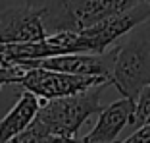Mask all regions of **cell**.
I'll return each instance as SVG.
<instances>
[{"label":"cell","mask_w":150,"mask_h":143,"mask_svg":"<svg viewBox=\"0 0 150 143\" xmlns=\"http://www.w3.org/2000/svg\"><path fill=\"white\" fill-rule=\"evenodd\" d=\"M40 10L46 33L81 31L148 0H23Z\"/></svg>","instance_id":"obj_1"},{"label":"cell","mask_w":150,"mask_h":143,"mask_svg":"<svg viewBox=\"0 0 150 143\" xmlns=\"http://www.w3.org/2000/svg\"><path fill=\"white\" fill-rule=\"evenodd\" d=\"M112 46V85L135 99L150 83V19L142 21Z\"/></svg>","instance_id":"obj_2"},{"label":"cell","mask_w":150,"mask_h":143,"mask_svg":"<svg viewBox=\"0 0 150 143\" xmlns=\"http://www.w3.org/2000/svg\"><path fill=\"white\" fill-rule=\"evenodd\" d=\"M102 87H106V85H98V87L75 95L46 99L44 104H40L35 118L42 122L50 130V134H54L58 139H62L64 143H71L79 139L77 135H79V130L85 124V120L93 116L94 112L102 110Z\"/></svg>","instance_id":"obj_3"},{"label":"cell","mask_w":150,"mask_h":143,"mask_svg":"<svg viewBox=\"0 0 150 143\" xmlns=\"http://www.w3.org/2000/svg\"><path fill=\"white\" fill-rule=\"evenodd\" d=\"M150 19V0L127 12L115 14L102 21L88 25L81 31H75V46L77 52H93L100 54L117 43L121 37H125L129 31H133L142 21Z\"/></svg>","instance_id":"obj_4"},{"label":"cell","mask_w":150,"mask_h":143,"mask_svg":"<svg viewBox=\"0 0 150 143\" xmlns=\"http://www.w3.org/2000/svg\"><path fill=\"white\" fill-rule=\"evenodd\" d=\"M18 85L23 91H31L40 99H56L93 89L98 85H112L110 79L100 76H73L46 68H27Z\"/></svg>","instance_id":"obj_5"},{"label":"cell","mask_w":150,"mask_h":143,"mask_svg":"<svg viewBox=\"0 0 150 143\" xmlns=\"http://www.w3.org/2000/svg\"><path fill=\"white\" fill-rule=\"evenodd\" d=\"M46 27H44L40 10L33 4L12 6L0 12V43L12 45V43H35L46 39Z\"/></svg>","instance_id":"obj_6"},{"label":"cell","mask_w":150,"mask_h":143,"mask_svg":"<svg viewBox=\"0 0 150 143\" xmlns=\"http://www.w3.org/2000/svg\"><path fill=\"white\" fill-rule=\"evenodd\" d=\"M135 101L129 97H121L100 110L98 122L93 130L83 137L85 143H115L117 135L129 126Z\"/></svg>","instance_id":"obj_7"},{"label":"cell","mask_w":150,"mask_h":143,"mask_svg":"<svg viewBox=\"0 0 150 143\" xmlns=\"http://www.w3.org/2000/svg\"><path fill=\"white\" fill-rule=\"evenodd\" d=\"M40 108L39 97L31 91H23L19 95L18 103L10 108V112L0 120V143H6L18 135L19 132H23L27 126L35 120L37 112Z\"/></svg>","instance_id":"obj_8"},{"label":"cell","mask_w":150,"mask_h":143,"mask_svg":"<svg viewBox=\"0 0 150 143\" xmlns=\"http://www.w3.org/2000/svg\"><path fill=\"white\" fill-rule=\"evenodd\" d=\"M6 143H64L62 139H58L54 134H50V130L42 124L40 120H33L23 132H19L18 135H13L10 141Z\"/></svg>","instance_id":"obj_9"},{"label":"cell","mask_w":150,"mask_h":143,"mask_svg":"<svg viewBox=\"0 0 150 143\" xmlns=\"http://www.w3.org/2000/svg\"><path fill=\"white\" fill-rule=\"evenodd\" d=\"M146 124H150V83L135 99V108H133L131 120H129V128L137 130Z\"/></svg>","instance_id":"obj_10"},{"label":"cell","mask_w":150,"mask_h":143,"mask_svg":"<svg viewBox=\"0 0 150 143\" xmlns=\"http://www.w3.org/2000/svg\"><path fill=\"white\" fill-rule=\"evenodd\" d=\"M25 70L27 68H23L21 64H16L10 58H6L4 52L0 50V89L6 85L18 83L21 79V76L25 74Z\"/></svg>","instance_id":"obj_11"},{"label":"cell","mask_w":150,"mask_h":143,"mask_svg":"<svg viewBox=\"0 0 150 143\" xmlns=\"http://www.w3.org/2000/svg\"><path fill=\"white\" fill-rule=\"evenodd\" d=\"M121 143H150V124L141 126L133 132L127 139H123Z\"/></svg>","instance_id":"obj_12"},{"label":"cell","mask_w":150,"mask_h":143,"mask_svg":"<svg viewBox=\"0 0 150 143\" xmlns=\"http://www.w3.org/2000/svg\"><path fill=\"white\" fill-rule=\"evenodd\" d=\"M71 143H85L83 139H75V141H71Z\"/></svg>","instance_id":"obj_13"}]
</instances>
